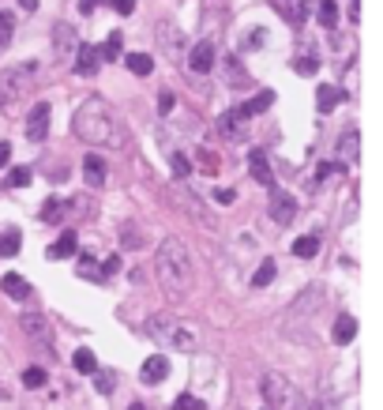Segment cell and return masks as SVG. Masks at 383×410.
I'll list each match as a JSON object with an SVG mask.
<instances>
[{
	"label": "cell",
	"instance_id": "6da1fadb",
	"mask_svg": "<svg viewBox=\"0 0 383 410\" xmlns=\"http://www.w3.org/2000/svg\"><path fill=\"white\" fill-rule=\"evenodd\" d=\"M155 278L169 301L188 297V290L195 283V267H192V256L181 237H162V245L155 252Z\"/></svg>",
	"mask_w": 383,
	"mask_h": 410
},
{
	"label": "cell",
	"instance_id": "7a4b0ae2",
	"mask_svg": "<svg viewBox=\"0 0 383 410\" xmlns=\"http://www.w3.org/2000/svg\"><path fill=\"white\" fill-rule=\"evenodd\" d=\"M72 128L86 147H109L117 136V113L105 98H86L79 110H75Z\"/></svg>",
	"mask_w": 383,
	"mask_h": 410
},
{
	"label": "cell",
	"instance_id": "3957f363",
	"mask_svg": "<svg viewBox=\"0 0 383 410\" xmlns=\"http://www.w3.org/2000/svg\"><path fill=\"white\" fill-rule=\"evenodd\" d=\"M143 335L155 339V342H162V347L181 350V354H195V350L203 347L200 328H195L192 320H177L173 312H155V316H147Z\"/></svg>",
	"mask_w": 383,
	"mask_h": 410
},
{
	"label": "cell",
	"instance_id": "277c9868",
	"mask_svg": "<svg viewBox=\"0 0 383 410\" xmlns=\"http://www.w3.org/2000/svg\"><path fill=\"white\" fill-rule=\"evenodd\" d=\"M30 75H34V64H15V68L0 72V110L23 98V91H30Z\"/></svg>",
	"mask_w": 383,
	"mask_h": 410
},
{
	"label": "cell",
	"instance_id": "5b68a950",
	"mask_svg": "<svg viewBox=\"0 0 383 410\" xmlns=\"http://www.w3.org/2000/svg\"><path fill=\"white\" fill-rule=\"evenodd\" d=\"M259 395H264V403L267 410H282L293 399L290 392V380L282 373H264V380H259Z\"/></svg>",
	"mask_w": 383,
	"mask_h": 410
},
{
	"label": "cell",
	"instance_id": "8992f818",
	"mask_svg": "<svg viewBox=\"0 0 383 410\" xmlns=\"http://www.w3.org/2000/svg\"><path fill=\"white\" fill-rule=\"evenodd\" d=\"M19 328H23V335L34 342V347L53 350V328H49V320L41 316V312H23V316H19Z\"/></svg>",
	"mask_w": 383,
	"mask_h": 410
},
{
	"label": "cell",
	"instance_id": "52a82bcc",
	"mask_svg": "<svg viewBox=\"0 0 383 410\" xmlns=\"http://www.w3.org/2000/svg\"><path fill=\"white\" fill-rule=\"evenodd\" d=\"M267 214L275 219L278 226H290L293 219H297V200H293V192L271 185V200H267Z\"/></svg>",
	"mask_w": 383,
	"mask_h": 410
},
{
	"label": "cell",
	"instance_id": "ba28073f",
	"mask_svg": "<svg viewBox=\"0 0 383 410\" xmlns=\"http://www.w3.org/2000/svg\"><path fill=\"white\" fill-rule=\"evenodd\" d=\"M155 38H158V49L166 53L169 60H181L184 57V34L169 23V19H162V23L155 27Z\"/></svg>",
	"mask_w": 383,
	"mask_h": 410
},
{
	"label": "cell",
	"instance_id": "9c48e42d",
	"mask_svg": "<svg viewBox=\"0 0 383 410\" xmlns=\"http://www.w3.org/2000/svg\"><path fill=\"white\" fill-rule=\"evenodd\" d=\"M75 49H79V34H75V27L68 23H53V57L60 60H72Z\"/></svg>",
	"mask_w": 383,
	"mask_h": 410
},
{
	"label": "cell",
	"instance_id": "30bf717a",
	"mask_svg": "<svg viewBox=\"0 0 383 410\" xmlns=\"http://www.w3.org/2000/svg\"><path fill=\"white\" fill-rule=\"evenodd\" d=\"M49 102H38L34 110H30V117H27V139L30 143H41V139L49 136Z\"/></svg>",
	"mask_w": 383,
	"mask_h": 410
},
{
	"label": "cell",
	"instance_id": "8fae6325",
	"mask_svg": "<svg viewBox=\"0 0 383 410\" xmlns=\"http://www.w3.org/2000/svg\"><path fill=\"white\" fill-rule=\"evenodd\" d=\"M98 68H102V57H98V49L94 46H83L79 41V49H75V57H72V72L75 75H98Z\"/></svg>",
	"mask_w": 383,
	"mask_h": 410
},
{
	"label": "cell",
	"instance_id": "7c38bea8",
	"mask_svg": "<svg viewBox=\"0 0 383 410\" xmlns=\"http://www.w3.org/2000/svg\"><path fill=\"white\" fill-rule=\"evenodd\" d=\"M271 8H275L290 27H304V15H309V0H271Z\"/></svg>",
	"mask_w": 383,
	"mask_h": 410
},
{
	"label": "cell",
	"instance_id": "4fadbf2b",
	"mask_svg": "<svg viewBox=\"0 0 383 410\" xmlns=\"http://www.w3.org/2000/svg\"><path fill=\"white\" fill-rule=\"evenodd\" d=\"M188 68L195 75H207L214 68V41H195L192 53H188Z\"/></svg>",
	"mask_w": 383,
	"mask_h": 410
},
{
	"label": "cell",
	"instance_id": "5bb4252c",
	"mask_svg": "<svg viewBox=\"0 0 383 410\" xmlns=\"http://www.w3.org/2000/svg\"><path fill=\"white\" fill-rule=\"evenodd\" d=\"M248 169H252V181H259V185H275V174H271V162H267V155L259 147H252L248 150Z\"/></svg>",
	"mask_w": 383,
	"mask_h": 410
},
{
	"label": "cell",
	"instance_id": "9a60e30c",
	"mask_svg": "<svg viewBox=\"0 0 383 410\" xmlns=\"http://www.w3.org/2000/svg\"><path fill=\"white\" fill-rule=\"evenodd\" d=\"M105 174H109V169H105V158L102 155H86L83 158V177H86V185H91V188H102L105 185Z\"/></svg>",
	"mask_w": 383,
	"mask_h": 410
},
{
	"label": "cell",
	"instance_id": "2e32d148",
	"mask_svg": "<svg viewBox=\"0 0 383 410\" xmlns=\"http://www.w3.org/2000/svg\"><path fill=\"white\" fill-rule=\"evenodd\" d=\"M245 117H240L237 110H229L218 117V132H222V139H245Z\"/></svg>",
	"mask_w": 383,
	"mask_h": 410
},
{
	"label": "cell",
	"instance_id": "e0dca14e",
	"mask_svg": "<svg viewBox=\"0 0 383 410\" xmlns=\"http://www.w3.org/2000/svg\"><path fill=\"white\" fill-rule=\"evenodd\" d=\"M143 384H162L169 376V358H162V354H155V358H147L143 361Z\"/></svg>",
	"mask_w": 383,
	"mask_h": 410
},
{
	"label": "cell",
	"instance_id": "ac0fdd59",
	"mask_svg": "<svg viewBox=\"0 0 383 410\" xmlns=\"http://www.w3.org/2000/svg\"><path fill=\"white\" fill-rule=\"evenodd\" d=\"M349 98V94L342 91V87H331V83H323V87L320 91H316V105H320V110L323 113H331L335 110V105H342Z\"/></svg>",
	"mask_w": 383,
	"mask_h": 410
},
{
	"label": "cell",
	"instance_id": "d6986e66",
	"mask_svg": "<svg viewBox=\"0 0 383 410\" xmlns=\"http://www.w3.org/2000/svg\"><path fill=\"white\" fill-rule=\"evenodd\" d=\"M357 143H361V132L357 128H346L342 136H338V162H357Z\"/></svg>",
	"mask_w": 383,
	"mask_h": 410
},
{
	"label": "cell",
	"instance_id": "ffe728a7",
	"mask_svg": "<svg viewBox=\"0 0 383 410\" xmlns=\"http://www.w3.org/2000/svg\"><path fill=\"white\" fill-rule=\"evenodd\" d=\"M331 335H335L338 347H349V342L357 339V320L349 316V312H342V316L335 320V331H331Z\"/></svg>",
	"mask_w": 383,
	"mask_h": 410
},
{
	"label": "cell",
	"instance_id": "44dd1931",
	"mask_svg": "<svg viewBox=\"0 0 383 410\" xmlns=\"http://www.w3.org/2000/svg\"><path fill=\"white\" fill-rule=\"evenodd\" d=\"M75 249H79V241H75V233L68 230V233H60L57 241L49 245L46 256H49V260H68V256H75Z\"/></svg>",
	"mask_w": 383,
	"mask_h": 410
},
{
	"label": "cell",
	"instance_id": "7402d4cb",
	"mask_svg": "<svg viewBox=\"0 0 383 410\" xmlns=\"http://www.w3.org/2000/svg\"><path fill=\"white\" fill-rule=\"evenodd\" d=\"M320 245H323L320 233H304V237H297V241L290 245V249H293V256H301V260H312V256L320 252Z\"/></svg>",
	"mask_w": 383,
	"mask_h": 410
},
{
	"label": "cell",
	"instance_id": "603a6c76",
	"mask_svg": "<svg viewBox=\"0 0 383 410\" xmlns=\"http://www.w3.org/2000/svg\"><path fill=\"white\" fill-rule=\"evenodd\" d=\"M271 102H275V91H264V94H256V98H248L245 105H240V117H245V121H252V117L256 113H264V110H271Z\"/></svg>",
	"mask_w": 383,
	"mask_h": 410
},
{
	"label": "cell",
	"instance_id": "cb8c5ba5",
	"mask_svg": "<svg viewBox=\"0 0 383 410\" xmlns=\"http://www.w3.org/2000/svg\"><path fill=\"white\" fill-rule=\"evenodd\" d=\"M0 290H4L8 297H19V301H23V297L30 294V283H27L23 275H4V278H0Z\"/></svg>",
	"mask_w": 383,
	"mask_h": 410
},
{
	"label": "cell",
	"instance_id": "d4e9b609",
	"mask_svg": "<svg viewBox=\"0 0 383 410\" xmlns=\"http://www.w3.org/2000/svg\"><path fill=\"white\" fill-rule=\"evenodd\" d=\"M124 64H128V72L132 75H150L155 72V57H147V53H128Z\"/></svg>",
	"mask_w": 383,
	"mask_h": 410
},
{
	"label": "cell",
	"instance_id": "484cf974",
	"mask_svg": "<svg viewBox=\"0 0 383 410\" xmlns=\"http://www.w3.org/2000/svg\"><path fill=\"white\" fill-rule=\"evenodd\" d=\"M120 53H124V34H120V30H113V34L105 38V46L98 49V57H102V64H105V60H117Z\"/></svg>",
	"mask_w": 383,
	"mask_h": 410
},
{
	"label": "cell",
	"instance_id": "4316f807",
	"mask_svg": "<svg viewBox=\"0 0 383 410\" xmlns=\"http://www.w3.org/2000/svg\"><path fill=\"white\" fill-rule=\"evenodd\" d=\"M316 19H320V27H323V30H335V23H338V8H335V0H320V4H316Z\"/></svg>",
	"mask_w": 383,
	"mask_h": 410
},
{
	"label": "cell",
	"instance_id": "83f0119b",
	"mask_svg": "<svg viewBox=\"0 0 383 410\" xmlns=\"http://www.w3.org/2000/svg\"><path fill=\"white\" fill-rule=\"evenodd\" d=\"M75 271H79V278H91V283H105L102 271H98V260H94L91 252H83V256H79V267H75Z\"/></svg>",
	"mask_w": 383,
	"mask_h": 410
},
{
	"label": "cell",
	"instance_id": "f1b7e54d",
	"mask_svg": "<svg viewBox=\"0 0 383 410\" xmlns=\"http://www.w3.org/2000/svg\"><path fill=\"white\" fill-rule=\"evenodd\" d=\"M12 34H15V15L12 12H0V53L12 46Z\"/></svg>",
	"mask_w": 383,
	"mask_h": 410
},
{
	"label": "cell",
	"instance_id": "f546056e",
	"mask_svg": "<svg viewBox=\"0 0 383 410\" xmlns=\"http://www.w3.org/2000/svg\"><path fill=\"white\" fill-rule=\"evenodd\" d=\"M275 260H264V264H259V271L256 275H252V286H256V290H264V286H271V283H275Z\"/></svg>",
	"mask_w": 383,
	"mask_h": 410
},
{
	"label": "cell",
	"instance_id": "4dcf8cb0",
	"mask_svg": "<svg viewBox=\"0 0 383 410\" xmlns=\"http://www.w3.org/2000/svg\"><path fill=\"white\" fill-rule=\"evenodd\" d=\"M293 72L297 75H316L320 72V57H316V53H301V57L293 60Z\"/></svg>",
	"mask_w": 383,
	"mask_h": 410
},
{
	"label": "cell",
	"instance_id": "1f68e13d",
	"mask_svg": "<svg viewBox=\"0 0 383 410\" xmlns=\"http://www.w3.org/2000/svg\"><path fill=\"white\" fill-rule=\"evenodd\" d=\"M72 365H75L83 376H91V373L98 369V358H94L91 350H75V354H72Z\"/></svg>",
	"mask_w": 383,
	"mask_h": 410
},
{
	"label": "cell",
	"instance_id": "d6a6232c",
	"mask_svg": "<svg viewBox=\"0 0 383 410\" xmlns=\"http://www.w3.org/2000/svg\"><path fill=\"white\" fill-rule=\"evenodd\" d=\"M19 245H23V237H19L15 230H8L4 237H0V260H8V256L19 252Z\"/></svg>",
	"mask_w": 383,
	"mask_h": 410
},
{
	"label": "cell",
	"instance_id": "836d02e7",
	"mask_svg": "<svg viewBox=\"0 0 383 410\" xmlns=\"http://www.w3.org/2000/svg\"><path fill=\"white\" fill-rule=\"evenodd\" d=\"M94 387H98V395H113V387H117V376L113 373H105V369H94Z\"/></svg>",
	"mask_w": 383,
	"mask_h": 410
},
{
	"label": "cell",
	"instance_id": "e575fe53",
	"mask_svg": "<svg viewBox=\"0 0 383 410\" xmlns=\"http://www.w3.org/2000/svg\"><path fill=\"white\" fill-rule=\"evenodd\" d=\"M64 207H68V203L46 200V203H41V222H60V219H64Z\"/></svg>",
	"mask_w": 383,
	"mask_h": 410
},
{
	"label": "cell",
	"instance_id": "d590c367",
	"mask_svg": "<svg viewBox=\"0 0 383 410\" xmlns=\"http://www.w3.org/2000/svg\"><path fill=\"white\" fill-rule=\"evenodd\" d=\"M173 410H207V403L203 399H195V395H188V392H181L177 399H173Z\"/></svg>",
	"mask_w": 383,
	"mask_h": 410
},
{
	"label": "cell",
	"instance_id": "8d00e7d4",
	"mask_svg": "<svg viewBox=\"0 0 383 410\" xmlns=\"http://www.w3.org/2000/svg\"><path fill=\"white\" fill-rule=\"evenodd\" d=\"M169 169H173V177H177V181H184V177H188V158L173 150V155H169Z\"/></svg>",
	"mask_w": 383,
	"mask_h": 410
},
{
	"label": "cell",
	"instance_id": "74e56055",
	"mask_svg": "<svg viewBox=\"0 0 383 410\" xmlns=\"http://www.w3.org/2000/svg\"><path fill=\"white\" fill-rule=\"evenodd\" d=\"M23 387H46V369H23Z\"/></svg>",
	"mask_w": 383,
	"mask_h": 410
},
{
	"label": "cell",
	"instance_id": "f35d334b",
	"mask_svg": "<svg viewBox=\"0 0 383 410\" xmlns=\"http://www.w3.org/2000/svg\"><path fill=\"white\" fill-rule=\"evenodd\" d=\"M30 177H34V174H30L27 166H15V169H12V177H8V185H12V188H27V185H30Z\"/></svg>",
	"mask_w": 383,
	"mask_h": 410
},
{
	"label": "cell",
	"instance_id": "ab89813d",
	"mask_svg": "<svg viewBox=\"0 0 383 410\" xmlns=\"http://www.w3.org/2000/svg\"><path fill=\"white\" fill-rule=\"evenodd\" d=\"M335 174H346V166H342V162H320V166H316V177H320V181L335 177Z\"/></svg>",
	"mask_w": 383,
	"mask_h": 410
},
{
	"label": "cell",
	"instance_id": "60d3db41",
	"mask_svg": "<svg viewBox=\"0 0 383 410\" xmlns=\"http://www.w3.org/2000/svg\"><path fill=\"white\" fill-rule=\"evenodd\" d=\"M98 267H102V278H113V275L120 271V256H105Z\"/></svg>",
	"mask_w": 383,
	"mask_h": 410
},
{
	"label": "cell",
	"instance_id": "b9f144b4",
	"mask_svg": "<svg viewBox=\"0 0 383 410\" xmlns=\"http://www.w3.org/2000/svg\"><path fill=\"white\" fill-rule=\"evenodd\" d=\"M173 105H177L173 91H162V98H158V113H162V117H169V113H173Z\"/></svg>",
	"mask_w": 383,
	"mask_h": 410
},
{
	"label": "cell",
	"instance_id": "7bdbcfd3",
	"mask_svg": "<svg viewBox=\"0 0 383 410\" xmlns=\"http://www.w3.org/2000/svg\"><path fill=\"white\" fill-rule=\"evenodd\" d=\"M109 8H113L117 15H132L136 12V0H109Z\"/></svg>",
	"mask_w": 383,
	"mask_h": 410
},
{
	"label": "cell",
	"instance_id": "ee69618b",
	"mask_svg": "<svg viewBox=\"0 0 383 410\" xmlns=\"http://www.w3.org/2000/svg\"><path fill=\"white\" fill-rule=\"evenodd\" d=\"M214 200H218V203H233L237 192H233V188H214Z\"/></svg>",
	"mask_w": 383,
	"mask_h": 410
},
{
	"label": "cell",
	"instance_id": "f6af8a7d",
	"mask_svg": "<svg viewBox=\"0 0 383 410\" xmlns=\"http://www.w3.org/2000/svg\"><path fill=\"white\" fill-rule=\"evenodd\" d=\"M139 237H136V226H124V249H136Z\"/></svg>",
	"mask_w": 383,
	"mask_h": 410
},
{
	"label": "cell",
	"instance_id": "bcb514c9",
	"mask_svg": "<svg viewBox=\"0 0 383 410\" xmlns=\"http://www.w3.org/2000/svg\"><path fill=\"white\" fill-rule=\"evenodd\" d=\"M98 4H109V0H79V12H83V15H91Z\"/></svg>",
	"mask_w": 383,
	"mask_h": 410
},
{
	"label": "cell",
	"instance_id": "7dc6e473",
	"mask_svg": "<svg viewBox=\"0 0 383 410\" xmlns=\"http://www.w3.org/2000/svg\"><path fill=\"white\" fill-rule=\"evenodd\" d=\"M8 158H12V143H0V166H8Z\"/></svg>",
	"mask_w": 383,
	"mask_h": 410
},
{
	"label": "cell",
	"instance_id": "c3c4849f",
	"mask_svg": "<svg viewBox=\"0 0 383 410\" xmlns=\"http://www.w3.org/2000/svg\"><path fill=\"white\" fill-rule=\"evenodd\" d=\"M23 4V12H38V0H19Z\"/></svg>",
	"mask_w": 383,
	"mask_h": 410
},
{
	"label": "cell",
	"instance_id": "681fc988",
	"mask_svg": "<svg viewBox=\"0 0 383 410\" xmlns=\"http://www.w3.org/2000/svg\"><path fill=\"white\" fill-rule=\"evenodd\" d=\"M128 410H143V403H132V406H128Z\"/></svg>",
	"mask_w": 383,
	"mask_h": 410
},
{
	"label": "cell",
	"instance_id": "f907efd6",
	"mask_svg": "<svg viewBox=\"0 0 383 410\" xmlns=\"http://www.w3.org/2000/svg\"><path fill=\"white\" fill-rule=\"evenodd\" d=\"M264 410H267V406H264Z\"/></svg>",
	"mask_w": 383,
	"mask_h": 410
}]
</instances>
